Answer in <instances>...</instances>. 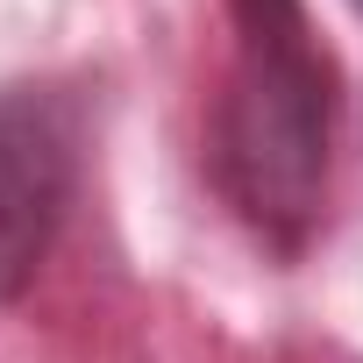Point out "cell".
<instances>
[{
  "label": "cell",
  "mask_w": 363,
  "mask_h": 363,
  "mask_svg": "<svg viewBox=\"0 0 363 363\" xmlns=\"http://www.w3.org/2000/svg\"><path fill=\"white\" fill-rule=\"evenodd\" d=\"M79 200V100L50 79L0 86V306L50 264Z\"/></svg>",
  "instance_id": "obj_2"
},
{
  "label": "cell",
  "mask_w": 363,
  "mask_h": 363,
  "mask_svg": "<svg viewBox=\"0 0 363 363\" xmlns=\"http://www.w3.org/2000/svg\"><path fill=\"white\" fill-rule=\"evenodd\" d=\"M335 57L306 0H228V72L207 114V178L250 235L299 257L335 171Z\"/></svg>",
  "instance_id": "obj_1"
},
{
  "label": "cell",
  "mask_w": 363,
  "mask_h": 363,
  "mask_svg": "<svg viewBox=\"0 0 363 363\" xmlns=\"http://www.w3.org/2000/svg\"><path fill=\"white\" fill-rule=\"evenodd\" d=\"M349 8H356V15H363V0H349Z\"/></svg>",
  "instance_id": "obj_3"
}]
</instances>
